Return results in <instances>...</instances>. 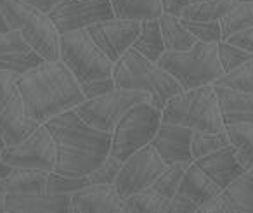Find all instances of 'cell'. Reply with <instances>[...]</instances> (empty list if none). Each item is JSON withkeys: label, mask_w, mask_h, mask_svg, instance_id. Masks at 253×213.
Instances as JSON below:
<instances>
[{"label": "cell", "mask_w": 253, "mask_h": 213, "mask_svg": "<svg viewBox=\"0 0 253 213\" xmlns=\"http://www.w3.org/2000/svg\"><path fill=\"white\" fill-rule=\"evenodd\" d=\"M26 115L37 123L75 109L85 101L80 82L61 59H45L18 77Z\"/></svg>", "instance_id": "cell-1"}, {"label": "cell", "mask_w": 253, "mask_h": 213, "mask_svg": "<svg viewBox=\"0 0 253 213\" xmlns=\"http://www.w3.org/2000/svg\"><path fill=\"white\" fill-rule=\"evenodd\" d=\"M45 125L57 144V173L87 177L109 156L111 132L90 127L75 109L52 116Z\"/></svg>", "instance_id": "cell-2"}, {"label": "cell", "mask_w": 253, "mask_h": 213, "mask_svg": "<svg viewBox=\"0 0 253 213\" xmlns=\"http://www.w3.org/2000/svg\"><path fill=\"white\" fill-rule=\"evenodd\" d=\"M113 80L116 88L126 90H142L151 95V104L162 109L170 97L182 92V85L155 61L141 56L137 50H126L115 63Z\"/></svg>", "instance_id": "cell-3"}, {"label": "cell", "mask_w": 253, "mask_h": 213, "mask_svg": "<svg viewBox=\"0 0 253 213\" xmlns=\"http://www.w3.org/2000/svg\"><path fill=\"white\" fill-rule=\"evenodd\" d=\"M162 122L175 123L198 132H218L224 120L213 85L182 90L162 108Z\"/></svg>", "instance_id": "cell-4"}, {"label": "cell", "mask_w": 253, "mask_h": 213, "mask_svg": "<svg viewBox=\"0 0 253 213\" xmlns=\"http://www.w3.org/2000/svg\"><path fill=\"white\" fill-rule=\"evenodd\" d=\"M217 43L198 40L187 50H180V52L165 50L162 57L156 61V64L169 71L182 85L184 90L203 87V85H213L215 80L224 75L218 61Z\"/></svg>", "instance_id": "cell-5"}, {"label": "cell", "mask_w": 253, "mask_h": 213, "mask_svg": "<svg viewBox=\"0 0 253 213\" xmlns=\"http://www.w3.org/2000/svg\"><path fill=\"white\" fill-rule=\"evenodd\" d=\"M0 11L9 28L21 33L32 49L45 59H59L61 33L49 16L25 0H0Z\"/></svg>", "instance_id": "cell-6"}, {"label": "cell", "mask_w": 253, "mask_h": 213, "mask_svg": "<svg viewBox=\"0 0 253 213\" xmlns=\"http://www.w3.org/2000/svg\"><path fill=\"white\" fill-rule=\"evenodd\" d=\"M59 59L71 70L82 84L113 77L115 63L92 40L87 30L61 33Z\"/></svg>", "instance_id": "cell-7"}, {"label": "cell", "mask_w": 253, "mask_h": 213, "mask_svg": "<svg viewBox=\"0 0 253 213\" xmlns=\"http://www.w3.org/2000/svg\"><path fill=\"white\" fill-rule=\"evenodd\" d=\"M160 125L162 109L155 108L151 102H141L130 108L113 128L109 154L125 161L132 153L153 142Z\"/></svg>", "instance_id": "cell-8"}, {"label": "cell", "mask_w": 253, "mask_h": 213, "mask_svg": "<svg viewBox=\"0 0 253 213\" xmlns=\"http://www.w3.org/2000/svg\"><path fill=\"white\" fill-rule=\"evenodd\" d=\"M151 102V95L142 90H126V88H115V90L102 94L99 97L87 99L75 108L84 122L102 132H113L116 123L130 108Z\"/></svg>", "instance_id": "cell-9"}, {"label": "cell", "mask_w": 253, "mask_h": 213, "mask_svg": "<svg viewBox=\"0 0 253 213\" xmlns=\"http://www.w3.org/2000/svg\"><path fill=\"white\" fill-rule=\"evenodd\" d=\"M18 77L14 71L0 70V135L7 146L21 142L40 125L26 115Z\"/></svg>", "instance_id": "cell-10"}, {"label": "cell", "mask_w": 253, "mask_h": 213, "mask_svg": "<svg viewBox=\"0 0 253 213\" xmlns=\"http://www.w3.org/2000/svg\"><path fill=\"white\" fill-rule=\"evenodd\" d=\"M0 161L12 168H39L54 171L57 161V144L45 123H40L28 137L18 144L5 146Z\"/></svg>", "instance_id": "cell-11"}, {"label": "cell", "mask_w": 253, "mask_h": 213, "mask_svg": "<svg viewBox=\"0 0 253 213\" xmlns=\"http://www.w3.org/2000/svg\"><path fill=\"white\" fill-rule=\"evenodd\" d=\"M167 163L162 160L158 151L153 144L141 147L139 151L132 153L122 163L118 175L115 178V185L123 199L132 194L151 187L158 175L165 170Z\"/></svg>", "instance_id": "cell-12"}, {"label": "cell", "mask_w": 253, "mask_h": 213, "mask_svg": "<svg viewBox=\"0 0 253 213\" xmlns=\"http://www.w3.org/2000/svg\"><path fill=\"white\" fill-rule=\"evenodd\" d=\"M49 19L59 33L87 30L104 19L115 18L111 0H63L49 12Z\"/></svg>", "instance_id": "cell-13"}, {"label": "cell", "mask_w": 253, "mask_h": 213, "mask_svg": "<svg viewBox=\"0 0 253 213\" xmlns=\"http://www.w3.org/2000/svg\"><path fill=\"white\" fill-rule=\"evenodd\" d=\"M88 35L101 50L113 61L120 59L126 50L134 45L139 32H141V21L135 19H104L87 28Z\"/></svg>", "instance_id": "cell-14"}, {"label": "cell", "mask_w": 253, "mask_h": 213, "mask_svg": "<svg viewBox=\"0 0 253 213\" xmlns=\"http://www.w3.org/2000/svg\"><path fill=\"white\" fill-rule=\"evenodd\" d=\"M123 198L115 184H88L70 194L71 213H122Z\"/></svg>", "instance_id": "cell-15"}, {"label": "cell", "mask_w": 253, "mask_h": 213, "mask_svg": "<svg viewBox=\"0 0 253 213\" xmlns=\"http://www.w3.org/2000/svg\"><path fill=\"white\" fill-rule=\"evenodd\" d=\"M191 137H193V130L187 127L162 122L151 144L167 165L180 163V161L193 163L194 158L191 151Z\"/></svg>", "instance_id": "cell-16"}, {"label": "cell", "mask_w": 253, "mask_h": 213, "mask_svg": "<svg viewBox=\"0 0 253 213\" xmlns=\"http://www.w3.org/2000/svg\"><path fill=\"white\" fill-rule=\"evenodd\" d=\"M194 163L211 178L215 180L222 189H225L232 180L239 177L245 171V168L241 167V163L238 161L234 153V147L229 146L222 147L218 151L201 156L198 160H194Z\"/></svg>", "instance_id": "cell-17"}, {"label": "cell", "mask_w": 253, "mask_h": 213, "mask_svg": "<svg viewBox=\"0 0 253 213\" xmlns=\"http://www.w3.org/2000/svg\"><path fill=\"white\" fill-rule=\"evenodd\" d=\"M70 196L32 192V194H5V212L9 213H54L68 212Z\"/></svg>", "instance_id": "cell-18"}, {"label": "cell", "mask_w": 253, "mask_h": 213, "mask_svg": "<svg viewBox=\"0 0 253 213\" xmlns=\"http://www.w3.org/2000/svg\"><path fill=\"white\" fill-rule=\"evenodd\" d=\"M224 125L253 123V94L213 85Z\"/></svg>", "instance_id": "cell-19"}, {"label": "cell", "mask_w": 253, "mask_h": 213, "mask_svg": "<svg viewBox=\"0 0 253 213\" xmlns=\"http://www.w3.org/2000/svg\"><path fill=\"white\" fill-rule=\"evenodd\" d=\"M50 171L39 168H11L5 177L0 178V189L5 194H32L47 192V178Z\"/></svg>", "instance_id": "cell-20"}, {"label": "cell", "mask_w": 253, "mask_h": 213, "mask_svg": "<svg viewBox=\"0 0 253 213\" xmlns=\"http://www.w3.org/2000/svg\"><path fill=\"white\" fill-rule=\"evenodd\" d=\"M224 189L217 184L215 180H211L196 163H191L184 171V177L180 180L179 191L177 194L184 196V198L191 199L196 206H200L203 201L217 196L218 192H222Z\"/></svg>", "instance_id": "cell-21"}, {"label": "cell", "mask_w": 253, "mask_h": 213, "mask_svg": "<svg viewBox=\"0 0 253 213\" xmlns=\"http://www.w3.org/2000/svg\"><path fill=\"white\" fill-rule=\"evenodd\" d=\"M160 28H162L163 42H165V49L172 50V52H180V50H187L198 42L194 39L193 33L187 32V28L180 21V16L170 14V12H163L158 18Z\"/></svg>", "instance_id": "cell-22"}, {"label": "cell", "mask_w": 253, "mask_h": 213, "mask_svg": "<svg viewBox=\"0 0 253 213\" xmlns=\"http://www.w3.org/2000/svg\"><path fill=\"white\" fill-rule=\"evenodd\" d=\"M132 49L137 50L141 56L148 57L149 61H155V63L162 57V54L167 49L158 19H144V21H141V32H139Z\"/></svg>", "instance_id": "cell-23"}, {"label": "cell", "mask_w": 253, "mask_h": 213, "mask_svg": "<svg viewBox=\"0 0 253 213\" xmlns=\"http://www.w3.org/2000/svg\"><path fill=\"white\" fill-rule=\"evenodd\" d=\"M115 18L120 19H158L163 14L162 0H111Z\"/></svg>", "instance_id": "cell-24"}, {"label": "cell", "mask_w": 253, "mask_h": 213, "mask_svg": "<svg viewBox=\"0 0 253 213\" xmlns=\"http://www.w3.org/2000/svg\"><path fill=\"white\" fill-rule=\"evenodd\" d=\"M238 4L239 0H200L187 4L180 12V18L191 21H220Z\"/></svg>", "instance_id": "cell-25"}, {"label": "cell", "mask_w": 253, "mask_h": 213, "mask_svg": "<svg viewBox=\"0 0 253 213\" xmlns=\"http://www.w3.org/2000/svg\"><path fill=\"white\" fill-rule=\"evenodd\" d=\"M232 213L253 212V165L224 189Z\"/></svg>", "instance_id": "cell-26"}, {"label": "cell", "mask_w": 253, "mask_h": 213, "mask_svg": "<svg viewBox=\"0 0 253 213\" xmlns=\"http://www.w3.org/2000/svg\"><path fill=\"white\" fill-rule=\"evenodd\" d=\"M225 132L234 147L238 161L245 170L253 165V123H234V125H224Z\"/></svg>", "instance_id": "cell-27"}, {"label": "cell", "mask_w": 253, "mask_h": 213, "mask_svg": "<svg viewBox=\"0 0 253 213\" xmlns=\"http://www.w3.org/2000/svg\"><path fill=\"white\" fill-rule=\"evenodd\" d=\"M170 201L172 199L163 198L156 191H153L151 187H148L144 191L137 192V194H132L123 199L122 213H169Z\"/></svg>", "instance_id": "cell-28"}, {"label": "cell", "mask_w": 253, "mask_h": 213, "mask_svg": "<svg viewBox=\"0 0 253 213\" xmlns=\"http://www.w3.org/2000/svg\"><path fill=\"white\" fill-rule=\"evenodd\" d=\"M231 140L225 132V127L218 132H198L193 130V137H191V151H193V158L198 160L201 156L218 151L222 147L229 146Z\"/></svg>", "instance_id": "cell-29"}, {"label": "cell", "mask_w": 253, "mask_h": 213, "mask_svg": "<svg viewBox=\"0 0 253 213\" xmlns=\"http://www.w3.org/2000/svg\"><path fill=\"white\" fill-rule=\"evenodd\" d=\"M220 32L222 40L231 37L232 33H238L241 30H246L253 26V7L250 2H239L234 9L227 12L224 18L220 19Z\"/></svg>", "instance_id": "cell-30"}, {"label": "cell", "mask_w": 253, "mask_h": 213, "mask_svg": "<svg viewBox=\"0 0 253 213\" xmlns=\"http://www.w3.org/2000/svg\"><path fill=\"white\" fill-rule=\"evenodd\" d=\"M191 163H186V161H180V163H172V165H167L165 170L158 175L155 182H153L151 189L156 191L160 196L167 199H172L173 196L177 194L179 191V185L180 180L184 177V171L186 168L189 167Z\"/></svg>", "instance_id": "cell-31"}, {"label": "cell", "mask_w": 253, "mask_h": 213, "mask_svg": "<svg viewBox=\"0 0 253 213\" xmlns=\"http://www.w3.org/2000/svg\"><path fill=\"white\" fill-rule=\"evenodd\" d=\"M42 61H45V57L37 52L35 49L25 50V52L0 54V70L14 71V73H18V75H23L25 71L35 68L37 64H40Z\"/></svg>", "instance_id": "cell-32"}, {"label": "cell", "mask_w": 253, "mask_h": 213, "mask_svg": "<svg viewBox=\"0 0 253 213\" xmlns=\"http://www.w3.org/2000/svg\"><path fill=\"white\" fill-rule=\"evenodd\" d=\"M213 85H220V87H229L234 88V90L253 94V59L246 61V63L234 68L229 73H224L218 80H215Z\"/></svg>", "instance_id": "cell-33"}, {"label": "cell", "mask_w": 253, "mask_h": 213, "mask_svg": "<svg viewBox=\"0 0 253 213\" xmlns=\"http://www.w3.org/2000/svg\"><path fill=\"white\" fill-rule=\"evenodd\" d=\"M88 177H70V175L50 171L47 178V192L49 194H68L88 185Z\"/></svg>", "instance_id": "cell-34"}, {"label": "cell", "mask_w": 253, "mask_h": 213, "mask_svg": "<svg viewBox=\"0 0 253 213\" xmlns=\"http://www.w3.org/2000/svg\"><path fill=\"white\" fill-rule=\"evenodd\" d=\"M217 52H218V61H220V66L224 70V73H229L234 68L241 66L243 63L253 59V54L246 52V50L239 49V47L232 45V43L220 40L217 43Z\"/></svg>", "instance_id": "cell-35"}, {"label": "cell", "mask_w": 253, "mask_h": 213, "mask_svg": "<svg viewBox=\"0 0 253 213\" xmlns=\"http://www.w3.org/2000/svg\"><path fill=\"white\" fill-rule=\"evenodd\" d=\"M182 25L187 28V32L193 33L194 39L200 42H220L222 32H220V23L218 21H191V19H182Z\"/></svg>", "instance_id": "cell-36"}, {"label": "cell", "mask_w": 253, "mask_h": 213, "mask_svg": "<svg viewBox=\"0 0 253 213\" xmlns=\"http://www.w3.org/2000/svg\"><path fill=\"white\" fill-rule=\"evenodd\" d=\"M122 163H123L122 160L109 154L94 171H90L87 175L88 182L90 184H115V178L118 175L120 168H122Z\"/></svg>", "instance_id": "cell-37"}, {"label": "cell", "mask_w": 253, "mask_h": 213, "mask_svg": "<svg viewBox=\"0 0 253 213\" xmlns=\"http://www.w3.org/2000/svg\"><path fill=\"white\" fill-rule=\"evenodd\" d=\"M32 47L28 45L23 35L19 32H9V33H0V54L7 52H25L30 50Z\"/></svg>", "instance_id": "cell-38"}, {"label": "cell", "mask_w": 253, "mask_h": 213, "mask_svg": "<svg viewBox=\"0 0 253 213\" xmlns=\"http://www.w3.org/2000/svg\"><path fill=\"white\" fill-rule=\"evenodd\" d=\"M115 88H116V85H115L113 77L82 84V90H84V94H85V101H87V99L99 97V95H102V94H108V92L115 90Z\"/></svg>", "instance_id": "cell-39"}, {"label": "cell", "mask_w": 253, "mask_h": 213, "mask_svg": "<svg viewBox=\"0 0 253 213\" xmlns=\"http://www.w3.org/2000/svg\"><path fill=\"white\" fill-rule=\"evenodd\" d=\"M196 213H232L231 205H229V199L225 196V192H218L217 196L203 201L196 208Z\"/></svg>", "instance_id": "cell-40"}, {"label": "cell", "mask_w": 253, "mask_h": 213, "mask_svg": "<svg viewBox=\"0 0 253 213\" xmlns=\"http://www.w3.org/2000/svg\"><path fill=\"white\" fill-rule=\"evenodd\" d=\"M225 42L232 43V45L239 47V49L246 50V52L253 54V26L246 30H241L238 33H232L231 37L225 39Z\"/></svg>", "instance_id": "cell-41"}, {"label": "cell", "mask_w": 253, "mask_h": 213, "mask_svg": "<svg viewBox=\"0 0 253 213\" xmlns=\"http://www.w3.org/2000/svg\"><path fill=\"white\" fill-rule=\"evenodd\" d=\"M198 206L194 205L191 199L184 198L180 194H175L170 201L169 206V213H196Z\"/></svg>", "instance_id": "cell-42"}, {"label": "cell", "mask_w": 253, "mask_h": 213, "mask_svg": "<svg viewBox=\"0 0 253 213\" xmlns=\"http://www.w3.org/2000/svg\"><path fill=\"white\" fill-rule=\"evenodd\" d=\"M162 4H163V12L180 16L182 9L189 4V0H162Z\"/></svg>", "instance_id": "cell-43"}, {"label": "cell", "mask_w": 253, "mask_h": 213, "mask_svg": "<svg viewBox=\"0 0 253 213\" xmlns=\"http://www.w3.org/2000/svg\"><path fill=\"white\" fill-rule=\"evenodd\" d=\"M25 2L32 4L33 7H37L39 11H42L43 14H49V12L52 11L59 2H63V0H25Z\"/></svg>", "instance_id": "cell-44"}, {"label": "cell", "mask_w": 253, "mask_h": 213, "mask_svg": "<svg viewBox=\"0 0 253 213\" xmlns=\"http://www.w3.org/2000/svg\"><path fill=\"white\" fill-rule=\"evenodd\" d=\"M5 146H7V144H5V140L2 139V135H0V154H2V151H4ZM11 168L12 167H9V165H5V163H2V161H0V178L5 177V175L11 171Z\"/></svg>", "instance_id": "cell-45"}, {"label": "cell", "mask_w": 253, "mask_h": 213, "mask_svg": "<svg viewBox=\"0 0 253 213\" xmlns=\"http://www.w3.org/2000/svg\"><path fill=\"white\" fill-rule=\"evenodd\" d=\"M9 32H12V30L9 28V25H7V21H5L4 14H2V11H0V33H9Z\"/></svg>", "instance_id": "cell-46"}, {"label": "cell", "mask_w": 253, "mask_h": 213, "mask_svg": "<svg viewBox=\"0 0 253 213\" xmlns=\"http://www.w3.org/2000/svg\"><path fill=\"white\" fill-rule=\"evenodd\" d=\"M0 212H5V192L0 189Z\"/></svg>", "instance_id": "cell-47"}, {"label": "cell", "mask_w": 253, "mask_h": 213, "mask_svg": "<svg viewBox=\"0 0 253 213\" xmlns=\"http://www.w3.org/2000/svg\"><path fill=\"white\" fill-rule=\"evenodd\" d=\"M194 2H200V0H189V4H194Z\"/></svg>", "instance_id": "cell-48"}, {"label": "cell", "mask_w": 253, "mask_h": 213, "mask_svg": "<svg viewBox=\"0 0 253 213\" xmlns=\"http://www.w3.org/2000/svg\"><path fill=\"white\" fill-rule=\"evenodd\" d=\"M239 2H253V0H239Z\"/></svg>", "instance_id": "cell-49"}, {"label": "cell", "mask_w": 253, "mask_h": 213, "mask_svg": "<svg viewBox=\"0 0 253 213\" xmlns=\"http://www.w3.org/2000/svg\"><path fill=\"white\" fill-rule=\"evenodd\" d=\"M250 4H252V7H253V2H250Z\"/></svg>", "instance_id": "cell-50"}]
</instances>
